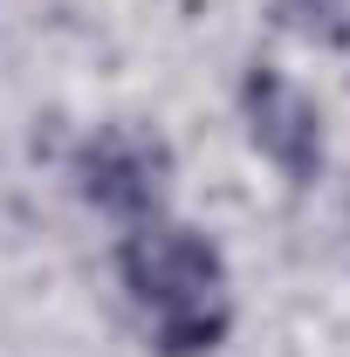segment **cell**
Instances as JSON below:
<instances>
[{
  "mask_svg": "<svg viewBox=\"0 0 350 357\" xmlns=\"http://www.w3.org/2000/svg\"><path fill=\"white\" fill-rule=\"evenodd\" d=\"M275 21H282L289 35H303V42H323V48H337L350 35V21H344L337 0H275Z\"/></svg>",
  "mask_w": 350,
  "mask_h": 357,
  "instance_id": "obj_4",
  "label": "cell"
},
{
  "mask_svg": "<svg viewBox=\"0 0 350 357\" xmlns=\"http://www.w3.org/2000/svg\"><path fill=\"white\" fill-rule=\"evenodd\" d=\"M172 178V144L144 124H103L76 151V185L89 206L117 213V220H151Z\"/></svg>",
  "mask_w": 350,
  "mask_h": 357,
  "instance_id": "obj_2",
  "label": "cell"
},
{
  "mask_svg": "<svg viewBox=\"0 0 350 357\" xmlns=\"http://www.w3.org/2000/svg\"><path fill=\"white\" fill-rule=\"evenodd\" d=\"M241 110H248V137L261 144V158H275L296 185H309L323 172V117L282 69L254 62L248 83H241Z\"/></svg>",
  "mask_w": 350,
  "mask_h": 357,
  "instance_id": "obj_3",
  "label": "cell"
},
{
  "mask_svg": "<svg viewBox=\"0 0 350 357\" xmlns=\"http://www.w3.org/2000/svg\"><path fill=\"white\" fill-rule=\"evenodd\" d=\"M117 268L137 310L151 316V337L165 357H206L227 337V261L206 234L144 220L124 241Z\"/></svg>",
  "mask_w": 350,
  "mask_h": 357,
  "instance_id": "obj_1",
  "label": "cell"
}]
</instances>
